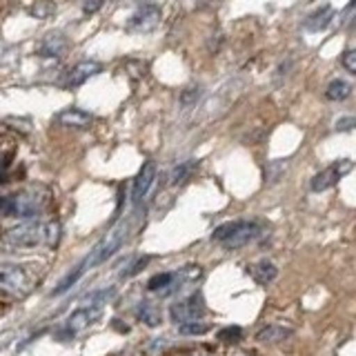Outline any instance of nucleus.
Returning <instances> with one entry per match:
<instances>
[{
  "label": "nucleus",
  "mask_w": 356,
  "mask_h": 356,
  "mask_svg": "<svg viewBox=\"0 0 356 356\" xmlns=\"http://www.w3.org/2000/svg\"><path fill=\"white\" fill-rule=\"evenodd\" d=\"M205 314V300L200 292H194L192 296H187L183 300H178L170 307V316L174 323L183 325V323H192V321H200V316Z\"/></svg>",
  "instance_id": "obj_5"
},
{
  "label": "nucleus",
  "mask_w": 356,
  "mask_h": 356,
  "mask_svg": "<svg viewBox=\"0 0 356 356\" xmlns=\"http://www.w3.org/2000/svg\"><path fill=\"white\" fill-rule=\"evenodd\" d=\"M31 287L25 267L16 263H0V289L9 294H27Z\"/></svg>",
  "instance_id": "obj_4"
},
{
  "label": "nucleus",
  "mask_w": 356,
  "mask_h": 356,
  "mask_svg": "<svg viewBox=\"0 0 356 356\" xmlns=\"http://www.w3.org/2000/svg\"><path fill=\"white\" fill-rule=\"evenodd\" d=\"M154 181H156V163L147 161L140 167L138 176L134 178V185H131V200H134V205H138L140 200L149 194Z\"/></svg>",
  "instance_id": "obj_7"
},
{
  "label": "nucleus",
  "mask_w": 356,
  "mask_h": 356,
  "mask_svg": "<svg viewBox=\"0 0 356 356\" xmlns=\"http://www.w3.org/2000/svg\"><path fill=\"white\" fill-rule=\"evenodd\" d=\"M200 98V89L198 87H192V89H185L183 96H181V105L187 109V107H194L196 100Z\"/></svg>",
  "instance_id": "obj_24"
},
{
  "label": "nucleus",
  "mask_w": 356,
  "mask_h": 356,
  "mask_svg": "<svg viewBox=\"0 0 356 356\" xmlns=\"http://www.w3.org/2000/svg\"><path fill=\"white\" fill-rule=\"evenodd\" d=\"M85 270H87V261H83V263H78L76 267H72L70 270V274H65L63 278H60V283L54 287V296H58V294H65V292H70V289L76 285V281L81 278L83 274H85Z\"/></svg>",
  "instance_id": "obj_15"
},
{
  "label": "nucleus",
  "mask_w": 356,
  "mask_h": 356,
  "mask_svg": "<svg viewBox=\"0 0 356 356\" xmlns=\"http://www.w3.org/2000/svg\"><path fill=\"white\" fill-rule=\"evenodd\" d=\"M40 211V198L33 194H16L11 196V216L33 218Z\"/></svg>",
  "instance_id": "obj_8"
},
{
  "label": "nucleus",
  "mask_w": 356,
  "mask_h": 356,
  "mask_svg": "<svg viewBox=\"0 0 356 356\" xmlns=\"http://www.w3.org/2000/svg\"><path fill=\"white\" fill-rule=\"evenodd\" d=\"M194 165H196V163H181V165H176L174 170H172V174H170L172 185H183V183L187 181V176L192 174Z\"/></svg>",
  "instance_id": "obj_21"
},
{
  "label": "nucleus",
  "mask_w": 356,
  "mask_h": 356,
  "mask_svg": "<svg viewBox=\"0 0 356 356\" xmlns=\"http://www.w3.org/2000/svg\"><path fill=\"white\" fill-rule=\"evenodd\" d=\"M149 263V256H140V259L138 261H134V265L131 267H127V272H125V276H134V274H138L140 270H143V267L145 265H147Z\"/></svg>",
  "instance_id": "obj_26"
},
{
  "label": "nucleus",
  "mask_w": 356,
  "mask_h": 356,
  "mask_svg": "<svg viewBox=\"0 0 356 356\" xmlns=\"http://www.w3.org/2000/svg\"><path fill=\"white\" fill-rule=\"evenodd\" d=\"M98 316H100V307H94V305L78 307L76 312H72L70 318L65 321V327L70 332H83L85 327L92 325Z\"/></svg>",
  "instance_id": "obj_10"
},
{
  "label": "nucleus",
  "mask_w": 356,
  "mask_h": 356,
  "mask_svg": "<svg viewBox=\"0 0 356 356\" xmlns=\"http://www.w3.org/2000/svg\"><path fill=\"white\" fill-rule=\"evenodd\" d=\"M252 274L256 278V283L267 285V283H272L274 278L278 276V267L272 261H261V263H256L252 267Z\"/></svg>",
  "instance_id": "obj_17"
},
{
  "label": "nucleus",
  "mask_w": 356,
  "mask_h": 356,
  "mask_svg": "<svg viewBox=\"0 0 356 356\" xmlns=\"http://www.w3.org/2000/svg\"><path fill=\"white\" fill-rule=\"evenodd\" d=\"M285 170V163L278 167V176H281V172ZM267 172H276V163H270V167H267ZM267 178H270V183H274L276 181V176H272V174H267Z\"/></svg>",
  "instance_id": "obj_28"
},
{
  "label": "nucleus",
  "mask_w": 356,
  "mask_h": 356,
  "mask_svg": "<svg viewBox=\"0 0 356 356\" xmlns=\"http://www.w3.org/2000/svg\"><path fill=\"white\" fill-rule=\"evenodd\" d=\"M103 72V65L96 63V60H85V63H78L74 70L70 72V76H67L65 85L74 89V87H81L83 83H87L89 78H94L96 74Z\"/></svg>",
  "instance_id": "obj_9"
},
{
  "label": "nucleus",
  "mask_w": 356,
  "mask_h": 356,
  "mask_svg": "<svg viewBox=\"0 0 356 356\" xmlns=\"http://www.w3.org/2000/svg\"><path fill=\"white\" fill-rule=\"evenodd\" d=\"M350 170H352V163H350V161H339V163H334L332 167H327V170L318 172L314 178H312V181H309V189H312V192H325V189H330V187L337 185Z\"/></svg>",
  "instance_id": "obj_6"
},
{
  "label": "nucleus",
  "mask_w": 356,
  "mask_h": 356,
  "mask_svg": "<svg viewBox=\"0 0 356 356\" xmlns=\"http://www.w3.org/2000/svg\"><path fill=\"white\" fill-rule=\"evenodd\" d=\"M241 339H243V330L238 325H229V327L218 332V341H222V343L234 345V343H238Z\"/></svg>",
  "instance_id": "obj_23"
},
{
  "label": "nucleus",
  "mask_w": 356,
  "mask_h": 356,
  "mask_svg": "<svg viewBox=\"0 0 356 356\" xmlns=\"http://www.w3.org/2000/svg\"><path fill=\"white\" fill-rule=\"evenodd\" d=\"M200 278H203V270H200L198 265H185L183 270H178V272H176V281H174L172 292H176V287L194 285V283L200 281Z\"/></svg>",
  "instance_id": "obj_16"
},
{
  "label": "nucleus",
  "mask_w": 356,
  "mask_h": 356,
  "mask_svg": "<svg viewBox=\"0 0 356 356\" xmlns=\"http://www.w3.org/2000/svg\"><path fill=\"white\" fill-rule=\"evenodd\" d=\"M289 337H292V330L285 327V325H265L263 330L256 332V341H261V343H283L287 341Z\"/></svg>",
  "instance_id": "obj_13"
},
{
  "label": "nucleus",
  "mask_w": 356,
  "mask_h": 356,
  "mask_svg": "<svg viewBox=\"0 0 356 356\" xmlns=\"http://www.w3.org/2000/svg\"><path fill=\"white\" fill-rule=\"evenodd\" d=\"M5 241L9 245H16V248H38V245L56 248L60 243V225L56 220H27L22 225L9 229L5 234Z\"/></svg>",
  "instance_id": "obj_1"
},
{
  "label": "nucleus",
  "mask_w": 356,
  "mask_h": 356,
  "mask_svg": "<svg viewBox=\"0 0 356 356\" xmlns=\"http://www.w3.org/2000/svg\"><path fill=\"white\" fill-rule=\"evenodd\" d=\"M174 281H176V272H161V274H156L149 278V283H147V289L149 292H172V287H174Z\"/></svg>",
  "instance_id": "obj_18"
},
{
  "label": "nucleus",
  "mask_w": 356,
  "mask_h": 356,
  "mask_svg": "<svg viewBox=\"0 0 356 356\" xmlns=\"http://www.w3.org/2000/svg\"><path fill=\"white\" fill-rule=\"evenodd\" d=\"M332 18H334V9H332L330 5H325V7L316 9L314 14H309V16H307L305 27H307L309 31H321V29H325V27L330 25Z\"/></svg>",
  "instance_id": "obj_14"
},
{
  "label": "nucleus",
  "mask_w": 356,
  "mask_h": 356,
  "mask_svg": "<svg viewBox=\"0 0 356 356\" xmlns=\"http://www.w3.org/2000/svg\"><path fill=\"white\" fill-rule=\"evenodd\" d=\"M159 20H161V11H159V7L147 5V7L138 9L136 14L131 16L129 27H131V29H136V31H152L156 25H159Z\"/></svg>",
  "instance_id": "obj_11"
},
{
  "label": "nucleus",
  "mask_w": 356,
  "mask_h": 356,
  "mask_svg": "<svg viewBox=\"0 0 356 356\" xmlns=\"http://www.w3.org/2000/svg\"><path fill=\"white\" fill-rule=\"evenodd\" d=\"M207 330H209V323H203V321H192V323L178 325V332L185 334V337H198V334H205Z\"/></svg>",
  "instance_id": "obj_22"
},
{
  "label": "nucleus",
  "mask_w": 356,
  "mask_h": 356,
  "mask_svg": "<svg viewBox=\"0 0 356 356\" xmlns=\"http://www.w3.org/2000/svg\"><path fill=\"white\" fill-rule=\"evenodd\" d=\"M354 127H356V118L354 116H343L337 122V131H348V129H354Z\"/></svg>",
  "instance_id": "obj_27"
},
{
  "label": "nucleus",
  "mask_w": 356,
  "mask_h": 356,
  "mask_svg": "<svg viewBox=\"0 0 356 356\" xmlns=\"http://www.w3.org/2000/svg\"><path fill=\"white\" fill-rule=\"evenodd\" d=\"M354 7H356V0H352V3H350V7H348V9H354Z\"/></svg>",
  "instance_id": "obj_30"
},
{
  "label": "nucleus",
  "mask_w": 356,
  "mask_h": 356,
  "mask_svg": "<svg viewBox=\"0 0 356 356\" xmlns=\"http://www.w3.org/2000/svg\"><path fill=\"white\" fill-rule=\"evenodd\" d=\"M341 63H343V67H345V70H348L350 74H356V49L343 51Z\"/></svg>",
  "instance_id": "obj_25"
},
{
  "label": "nucleus",
  "mask_w": 356,
  "mask_h": 356,
  "mask_svg": "<svg viewBox=\"0 0 356 356\" xmlns=\"http://www.w3.org/2000/svg\"><path fill=\"white\" fill-rule=\"evenodd\" d=\"M5 172H7V163H5V159L0 156V183H3V178H5Z\"/></svg>",
  "instance_id": "obj_29"
},
{
  "label": "nucleus",
  "mask_w": 356,
  "mask_h": 356,
  "mask_svg": "<svg viewBox=\"0 0 356 356\" xmlns=\"http://www.w3.org/2000/svg\"><path fill=\"white\" fill-rule=\"evenodd\" d=\"M56 120H58V125H63V127H76V129H83V127H89V125H92L94 116L89 114V111H85V109L70 107V109L60 111V114L56 116Z\"/></svg>",
  "instance_id": "obj_12"
},
{
  "label": "nucleus",
  "mask_w": 356,
  "mask_h": 356,
  "mask_svg": "<svg viewBox=\"0 0 356 356\" xmlns=\"http://www.w3.org/2000/svg\"><path fill=\"white\" fill-rule=\"evenodd\" d=\"M125 238H127V225H120L116 229H111L107 236L87 254V259H85L87 261V270H89V267H98V265H103L105 261H109L111 256H114L122 248Z\"/></svg>",
  "instance_id": "obj_3"
},
{
  "label": "nucleus",
  "mask_w": 356,
  "mask_h": 356,
  "mask_svg": "<svg viewBox=\"0 0 356 356\" xmlns=\"http://www.w3.org/2000/svg\"><path fill=\"white\" fill-rule=\"evenodd\" d=\"M350 94H352V85L348 81H341V78L332 81L325 89V96L330 100H334V103H341V100H345Z\"/></svg>",
  "instance_id": "obj_19"
},
{
  "label": "nucleus",
  "mask_w": 356,
  "mask_h": 356,
  "mask_svg": "<svg viewBox=\"0 0 356 356\" xmlns=\"http://www.w3.org/2000/svg\"><path fill=\"white\" fill-rule=\"evenodd\" d=\"M136 316L140 323H145V325H149V327L161 325V312L156 309L152 303H140L136 309Z\"/></svg>",
  "instance_id": "obj_20"
},
{
  "label": "nucleus",
  "mask_w": 356,
  "mask_h": 356,
  "mask_svg": "<svg viewBox=\"0 0 356 356\" xmlns=\"http://www.w3.org/2000/svg\"><path fill=\"white\" fill-rule=\"evenodd\" d=\"M261 222L259 220H229V222H222L214 229L211 238H214L218 245H222L225 250H238L245 248V245L254 243L256 238L261 236Z\"/></svg>",
  "instance_id": "obj_2"
}]
</instances>
